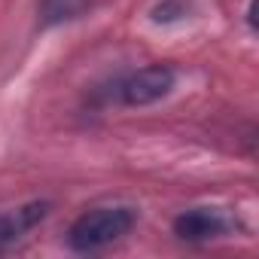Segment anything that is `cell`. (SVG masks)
<instances>
[{
	"label": "cell",
	"mask_w": 259,
	"mask_h": 259,
	"mask_svg": "<svg viewBox=\"0 0 259 259\" xmlns=\"http://www.w3.org/2000/svg\"><path fill=\"white\" fill-rule=\"evenodd\" d=\"M135 223H138V213L132 207H119V204L116 207H92L70 226L67 241L79 253H95V250H104V247L122 241L135 229Z\"/></svg>",
	"instance_id": "cell-1"
},
{
	"label": "cell",
	"mask_w": 259,
	"mask_h": 259,
	"mask_svg": "<svg viewBox=\"0 0 259 259\" xmlns=\"http://www.w3.org/2000/svg\"><path fill=\"white\" fill-rule=\"evenodd\" d=\"M171 89H174V70L159 64V67H144L132 76H125L122 82H116V98L128 107H141L165 98Z\"/></svg>",
	"instance_id": "cell-2"
},
{
	"label": "cell",
	"mask_w": 259,
	"mask_h": 259,
	"mask_svg": "<svg viewBox=\"0 0 259 259\" xmlns=\"http://www.w3.org/2000/svg\"><path fill=\"white\" fill-rule=\"evenodd\" d=\"M174 232L180 241H210V238H220L226 232V220L217 210L195 207V210H186L174 220Z\"/></svg>",
	"instance_id": "cell-3"
},
{
	"label": "cell",
	"mask_w": 259,
	"mask_h": 259,
	"mask_svg": "<svg viewBox=\"0 0 259 259\" xmlns=\"http://www.w3.org/2000/svg\"><path fill=\"white\" fill-rule=\"evenodd\" d=\"M49 213V204L46 201H34V204H25L13 213H4L0 217V250L13 247L19 238H25L37 223H43Z\"/></svg>",
	"instance_id": "cell-4"
},
{
	"label": "cell",
	"mask_w": 259,
	"mask_h": 259,
	"mask_svg": "<svg viewBox=\"0 0 259 259\" xmlns=\"http://www.w3.org/2000/svg\"><path fill=\"white\" fill-rule=\"evenodd\" d=\"M89 7H92V0H43V19L49 25L64 22V19H76Z\"/></svg>",
	"instance_id": "cell-5"
}]
</instances>
